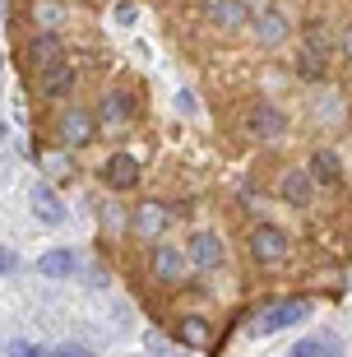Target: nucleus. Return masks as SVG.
Returning a JSON list of instances; mask_svg holds the SVG:
<instances>
[{
    "label": "nucleus",
    "instance_id": "obj_1",
    "mask_svg": "<svg viewBox=\"0 0 352 357\" xmlns=\"http://www.w3.org/2000/svg\"><path fill=\"white\" fill-rule=\"evenodd\" d=\"M287 251H292V237H287L283 227H274V223L250 227V255L260 265H278V260H287Z\"/></svg>",
    "mask_w": 352,
    "mask_h": 357
},
{
    "label": "nucleus",
    "instance_id": "obj_2",
    "mask_svg": "<svg viewBox=\"0 0 352 357\" xmlns=\"http://www.w3.org/2000/svg\"><path fill=\"white\" fill-rule=\"evenodd\" d=\"M301 316H306V302H301V297H292V302H269L264 316L250 320V330L255 334H274V330H283V325H297Z\"/></svg>",
    "mask_w": 352,
    "mask_h": 357
},
{
    "label": "nucleus",
    "instance_id": "obj_3",
    "mask_svg": "<svg viewBox=\"0 0 352 357\" xmlns=\"http://www.w3.org/2000/svg\"><path fill=\"white\" fill-rule=\"evenodd\" d=\"M56 135H61V144H70V149H84V144H93V135H98V121H93L89 112H79V107H70L66 116L56 121Z\"/></svg>",
    "mask_w": 352,
    "mask_h": 357
},
{
    "label": "nucleus",
    "instance_id": "obj_4",
    "mask_svg": "<svg viewBox=\"0 0 352 357\" xmlns=\"http://www.w3.org/2000/svg\"><path fill=\"white\" fill-rule=\"evenodd\" d=\"M278 195L287 199V204H297V209H306L315 199V181L306 176V167H287L283 181H278Z\"/></svg>",
    "mask_w": 352,
    "mask_h": 357
},
{
    "label": "nucleus",
    "instance_id": "obj_5",
    "mask_svg": "<svg viewBox=\"0 0 352 357\" xmlns=\"http://www.w3.org/2000/svg\"><path fill=\"white\" fill-rule=\"evenodd\" d=\"M102 176L112 190H130L135 181H139V158L135 153H112V158L102 162Z\"/></svg>",
    "mask_w": 352,
    "mask_h": 357
},
{
    "label": "nucleus",
    "instance_id": "obj_6",
    "mask_svg": "<svg viewBox=\"0 0 352 357\" xmlns=\"http://www.w3.org/2000/svg\"><path fill=\"white\" fill-rule=\"evenodd\" d=\"M148 269H153L158 283H185V255L176 251V246H158Z\"/></svg>",
    "mask_w": 352,
    "mask_h": 357
},
{
    "label": "nucleus",
    "instance_id": "obj_7",
    "mask_svg": "<svg viewBox=\"0 0 352 357\" xmlns=\"http://www.w3.org/2000/svg\"><path fill=\"white\" fill-rule=\"evenodd\" d=\"M246 126H250V135H260V139H278V135L287 130V116H283V112H278V107L260 102V107H250Z\"/></svg>",
    "mask_w": 352,
    "mask_h": 357
},
{
    "label": "nucleus",
    "instance_id": "obj_8",
    "mask_svg": "<svg viewBox=\"0 0 352 357\" xmlns=\"http://www.w3.org/2000/svg\"><path fill=\"white\" fill-rule=\"evenodd\" d=\"M176 339H181V348H199V353L213 348V330L204 316H181L176 320Z\"/></svg>",
    "mask_w": 352,
    "mask_h": 357
},
{
    "label": "nucleus",
    "instance_id": "obj_9",
    "mask_svg": "<svg viewBox=\"0 0 352 357\" xmlns=\"http://www.w3.org/2000/svg\"><path fill=\"white\" fill-rule=\"evenodd\" d=\"M287 33H292V24H287V14H278V10H264L260 19H255V38H260L264 47H283Z\"/></svg>",
    "mask_w": 352,
    "mask_h": 357
},
{
    "label": "nucleus",
    "instance_id": "obj_10",
    "mask_svg": "<svg viewBox=\"0 0 352 357\" xmlns=\"http://www.w3.org/2000/svg\"><path fill=\"white\" fill-rule=\"evenodd\" d=\"M162 227H167V209L158 199H144L139 209H135V232L139 237H162Z\"/></svg>",
    "mask_w": 352,
    "mask_h": 357
},
{
    "label": "nucleus",
    "instance_id": "obj_11",
    "mask_svg": "<svg viewBox=\"0 0 352 357\" xmlns=\"http://www.w3.org/2000/svg\"><path fill=\"white\" fill-rule=\"evenodd\" d=\"M209 19L222 28V33H236V28L250 19V10L241 5V0H213V5H209Z\"/></svg>",
    "mask_w": 352,
    "mask_h": 357
},
{
    "label": "nucleus",
    "instance_id": "obj_12",
    "mask_svg": "<svg viewBox=\"0 0 352 357\" xmlns=\"http://www.w3.org/2000/svg\"><path fill=\"white\" fill-rule=\"evenodd\" d=\"M306 176H311L315 185H339V176H343L339 153H334V149H320V153L311 158V167H306Z\"/></svg>",
    "mask_w": 352,
    "mask_h": 357
},
{
    "label": "nucleus",
    "instance_id": "obj_13",
    "mask_svg": "<svg viewBox=\"0 0 352 357\" xmlns=\"http://www.w3.org/2000/svg\"><path fill=\"white\" fill-rule=\"evenodd\" d=\"M190 260H195L199 269L222 265V241L213 237V232H195V237H190Z\"/></svg>",
    "mask_w": 352,
    "mask_h": 357
},
{
    "label": "nucleus",
    "instance_id": "obj_14",
    "mask_svg": "<svg viewBox=\"0 0 352 357\" xmlns=\"http://www.w3.org/2000/svg\"><path fill=\"white\" fill-rule=\"evenodd\" d=\"M28 61H33V66H42V70L61 66L66 56H61V42H56V33H42V38L28 42Z\"/></svg>",
    "mask_w": 352,
    "mask_h": 357
},
{
    "label": "nucleus",
    "instance_id": "obj_15",
    "mask_svg": "<svg viewBox=\"0 0 352 357\" xmlns=\"http://www.w3.org/2000/svg\"><path fill=\"white\" fill-rule=\"evenodd\" d=\"M28 199H33V213H38L47 227H56L61 218H66V204H61V199H56V190H47V185H38Z\"/></svg>",
    "mask_w": 352,
    "mask_h": 357
},
{
    "label": "nucleus",
    "instance_id": "obj_16",
    "mask_svg": "<svg viewBox=\"0 0 352 357\" xmlns=\"http://www.w3.org/2000/svg\"><path fill=\"white\" fill-rule=\"evenodd\" d=\"M75 89V70L61 61V66H52V70H42V93L47 98H66V93Z\"/></svg>",
    "mask_w": 352,
    "mask_h": 357
},
{
    "label": "nucleus",
    "instance_id": "obj_17",
    "mask_svg": "<svg viewBox=\"0 0 352 357\" xmlns=\"http://www.w3.org/2000/svg\"><path fill=\"white\" fill-rule=\"evenodd\" d=\"M33 19H38L42 33L61 28V24H66V0H33Z\"/></svg>",
    "mask_w": 352,
    "mask_h": 357
},
{
    "label": "nucleus",
    "instance_id": "obj_18",
    "mask_svg": "<svg viewBox=\"0 0 352 357\" xmlns=\"http://www.w3.org/2000/svg\"><path fill=\"white\" fill-rule=\"evenodd\" d=\"M38 274L42 278H66V274H75V255H70V251H47L38 260Z\"/></svg>",
    "mask_w": 352,
    "mask_h": 357
},
{
    "label": "nucleus",
    "instance_id": "obj_19",
    "mask_svg": "<svg viewBox=\"0 0 352 357\" xmlns=\"http://www.w3.org/2000/svg\"><path fill=\"white\" fill-rule=\"evenodd\" d=\"M125 121H130V98H125V93H112V98L102 102V126L116 130V126H125Z\"/></svg>",
    "mask_w": 352,
    "mask_h": 357
},
{
    "label": "nucleus",
    "instance_id": "obj_20",
    "mask_svg": "<svg viewBox=\"0 0 352 357\" xmlns=\"http://www.w3.org/2000/svg\"><path fill=\"white\" fill-rule=\"evenodd\" d=\"M297 70H301V75H306V79H325V56H320V52H311V47H306V52L297 56Z\"/></svg>",
    "mask_w": 352,
    "mask_h": 357
},
{
    "label": "nucleus",
    "instance_id": "obj_21",
    "mask_svg": "<svg viewBox=\"0 0 352 357\" xmlns=\"http://www.w3.org/2000/svg\"><path fill=\"white\" fill-rule=\"evenodd\" d=\"M292 357H339L334 348H325L320 339H301L297 348H292Z\"/></svg>",
    "mask_w": 352,
    "mask_h": 357
},
{
    "label": "nucleus",
    "instance_id": "obj_22",
    "mask_svg": "<svg viewBox=\"0 0 352 357\" xmlns=\"http://www.w3.org/2000/svg\"><path fill=\"white\" fill-rule=\"evenodd\" d=\"M5 357H47V353H42L38 344H24V339H19V344H10V348H5Z\"/></svg>",
    "mask_w": 352,
    "mask_h": 357
},
{
    "label": "nucleus",
    "instance_id": "obj_23",
    "mask_svg": "<svg viewBox=\"0 0 352 357\" xmlns=\"http://www.w3.org/2000/svg\"><path fill=\"white\" fill-rule=\"evenodd\" d=\"M14 269H19V255L10 246H0V274H14Z\"/></svg>",
    "mask_w": 352,
    "mask_h": 357
},
{
    "label": "nucleus",
    "instance_id": "obj_24",
    "mask_svg": "<svg viewBox=\"0 0 352 357\" xmlns=\"http://www.w3.org/2000/svg\"><path fill=\"white\" fill-rule=\"evenodd\" d=\"M47 357H93V353L79 348V344H66V348H56V353H47Z\"/></svg>",
    "mask_w": 352,
    "mask_h": 357
},
{
    "label": "nucleus",
    "instance_id": "obj_25",
    "mask_svg": "<svg viewBox=\"0 0 352 357\" xmlns=\"http://www.w3.org/2000/svg\"><path fill=\"white\" fill-rule=\"evenodd\" d=\"M47 172H56V176H70L75 167H70V158H47Z\"/></svg>",
    "mask_w": 352,
    "mask_h": 357
},
{
    "label": "nucleus",
    "instance_id": "obj_26",
    "mask_svg": "<svg viewBox=\"0 0 352 357\" xmlns=\"http://www.w3.org/2000/svg\"><path fill=\"white\" fill-rule=\"evenodd\" d=\"M135 14H139V5H135V0H125V5L116 10V19H121V24H135Z\"/></svg>",
    "mask_w": 352,
    "mask_h": 357
},
{
    "label": "nucleus",
    "instance_id": "obj_27",
    "mask_svg": "<svg viewBox=\"0 0 352 357\" xmlns=\"http://www.w3.org/2000/svg\"><path fill=\"white\" fill-rule=\"evenodd\" d=\"M107 227H112V232L121 227V209H116V204H107Z\"/></svg>",
    "mask_w": 352,
    "mask_h": 357
},
{
    "label": "nucleus",
    "instance_id": "obj_28",
    "mask_svg": "<svg viewBox=\"0 0 352 357\" xmlns=\"http://www.w3.org/2000/svg\"><path fill=\"white\" fill-rule=\"evenodd\" d=\"M343 56H348V66H352V24L343 28Z\"/></svg>",
    "mask_w": 352,
    "mask_h": 357
},
{
    "label": "nucleus",
    "instance_id": "obj_29",
    "mask_svg": "<svg viewBox=\"0 0 352 357\" xmlns=\"http://www.w3.org/2000/svg\"><path fill=\"white\" fill-rule=\"evenodd\" d=\"M0 139H5V121H0Z\"/></svg>",
    "mask_w": 352,
    "mask_h": 357
},
{
    "label": "nucleus",
    "instance_id": "obj_30",
    "mask_svg": "<svg viewBox=\"0 0 352 357\" xmlns=\"http://www.w3.org/2000/svg\"><path fill=\"white\" fill-rule=\"evenodd\" d=\"M0 10H5V0H0Z\"/></svg>",
    "mask_w": 352,
    "mask_h": 357
},
{
    "label": "nucleus",
    "instance_id": "obj_31",
    "mask_svg": "<svg viewBox=\"0 0 352 357\" xmlns=\"http://www.w3.org/2000/svg\"><path fill=\"white\" fill-rule=\"evenodd\" d=\"M0 66H5V56H0Z\"/></svg>",
    "mask_w": 352,
    "mask_h": 357
}]
</instances>
